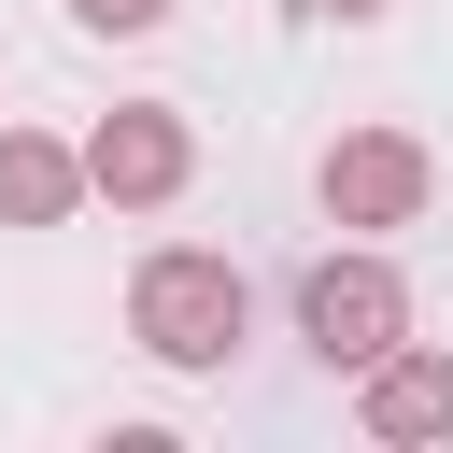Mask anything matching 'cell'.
Masks as SVG:
<instances>
[{
  "instance_id": "obj_1",
  "label": "cell",
  "mask_w": 453,
  "mask_h": 453,
  "mask_svg": "<svg viewBox=\"0 0 453 453\" xmlns=\"http://www.w3.org/2000/svg\"><path fill=\"white\" fill-rule=\"evenodd\" d=\"M127 340H142L156 368H226V354L255 340V283H241L212 241H156V255L127 269Z\"/></svg>"
},
{
  "instance_id": "obj_2",
  "label": "cell",
  "mask_w": 453,
  "mask_h": 453,
  "mask_svg": "<svg viewBox=\"0 0 453 453\" xmlns=\"http://www.w3.org/2000/svg\"><path fill=\"white\" fill-rule=\"evenodd\" d=\"M297 340H311V368H382L396 340H411V283H396V255L382 241H340V255H311L297 269Z\"/></svg>"
},
{
  "instance_id": "obj_3",
  "label": "cell",
  "mask_w": 453,
  "mask_h": 453,
  "mask_svg": "<svg viewBox=\"0 0 453 453\" xmlns=\"http://www.w3.org/2000/svg\"><path fill=\"white\" fill-rule=\"evenodd\" d=\"M311 198H326V226H340V241H382V226H425L439 156H425L411 127H340V142L311 156Z\"/></svg>"
},
{
  "instance_id": "obj_4",
  "label": "cell",
  "mask_w": 453,
  "mask_h": 453,
  "mask_svg": "<svg viewBox=\"0 0 453 453\" xmlns=\"http://www.w3.org/2000/svg\"><path fill=\"white\" fill-rule=\"evenodd\" d=\"M85 184H99L113 212H170V198L198 184V127H184L170 99H113V113L85 127Z\"/></svg>"
},
{
  "instance_id": "obj_5",
  "label": "cell",
  "mask_w": 453,
  "mask_h": 453,
  "mask_svg": "<svg viewBox=\"0 0 453 453\" xmlns=\"http://www.w3.org/2000/svg\"><path fill=\"white\" fill-rule=\"evenodd\" d=\"M354 425H368L382 453L453 439V340H396L382 368H354Z\"/></svg>"
},
{
  "instance_id": "obj_6",
  "label": "cell",
  "mask_w": 453,
  "mask_h": 453,
  "mask_svg": "<svg viewBox=\"0 0 453 453\" xmlns=\"http://www.w3.org/2000/svg\"><path fill=\"white\" fill-rule=\"evenodd\" d=\"M99 184H85V142L57 127H0V226H71Z\"/></svg>"
},
{
  "instance_id": "obj_7",
  "label": "cell",
  "mask_w": 453,
  "mask_h": 453,
  "mask_svg": "<svg viewBox=\"0 0 453 453\" xmlns=\"http://www.w3.org/2000/svg\"><path fill=\"white\" fill-rule=\"evenodd\" d=\"M184 0H71V28H99V42H156Z\"/></svg>"
},
{
  "instance_id": "obj_8",
  "label": "cell",
  "mask_w": 453,
  "mask_h": 453,
  "mask_svg": "<svg viewBox=\"0 0 453 453\" xmlns=\"http://www.w3.org/2000/svg\"><path fill=\"white\" fill-rule=\"evenodd\" d=\"M311 14H326V28H368V14H396V0H311Z\"/></svg>"
}]
</instances>
